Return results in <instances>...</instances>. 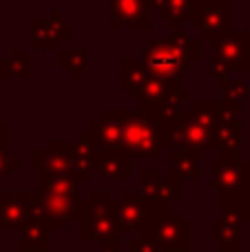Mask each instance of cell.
<instances>
[{
  "label": "cell",
  "instance_id": "obj_28",
  "mask_svg": "<svg viewBox=\"0 0 250 252\" xmlns=\"http://www.w3.org/2000/svg\"><path fill=\"white\" fill-rule=\"evenodd\" d=\"M149 71H146L144 62L142 60H126L124 58L120 62V89L126 93H133L146 82L149 78Z\"/></svg>",
  "mask_w": 250,
  "mask_h": 252
},
{
  "label": "cell",
  "instance_id": "obj_6",
  "mask_svg": "<svg viewBox=\"0 0 250 252\" xmlns=\"http://www.w3.org/2000/svg\"><path fill=\"white\" fill-rule=\"evenodd\" d=\"M211 190L242 192L250 190V161L248 159H224L217 157L211 161Z\"/></svg>",
  "mask_w": 250,
  "mask_h": 252
},
{
  "label": "cell",
  "instance_id": "obj_7",
  "mask_svg": "<svg viewBox=\"0 0 250 252\" xmlns=\"http://www.w3.org/2000/svg\"><path fill=\"white\" fill-rule=\"evenodd\" d=\"M29 168L38 175H73L69 139H51L47 148L29 153Z\"/></svg>",
  "mask_w": 250,
  "mask_h": 252
},
{
  "label": "cell",
  "instance_id": "obj_18",
  "mask_svg": "<svg viewBox=\"0 0 250 252\" xmlns=\"http://www.w3.org/2000/svg\"><path fill=\"white\" fill-rule=\"evenodd\" d=\"M95 173H100L104 182H126L131 177V157L124 151L100 153Z\"/></svg>",
  "mask_w": 250,
  "mask_h": 252
},
{
  "label": "cell",
  "instance_id": "obj_12",
  "mask_svg": "<svg viewBox=\"0 0 250 252\" xmlns=\"http://www.w3.org/2000/svg\"><path fill=\"white\" fill-rule=\"evenodd\" d=\"M182 89L184 87H182L180 80H162V78H155V75H149L146 82L137 91L128 93V97L140 102V109L144 111V109H151V106H157L173 100L175 95L182 93Z\"/></svg>",
  "mask_w": 250,
  "mask_h": 252
},
{
  "label": "cell",
  "instance_id": "obj_34",
  "mask_svg": "<svg viewBox=\"0 0 250 252\" xmlns=\"http://www.w3.org/2000/svg\"><path fill=\"white\" fill-rule=\"evenodd\" d=\"M9 144H11V126L0 115V151H9Z\"/></svg>",
  "mask_w": 250,
  "mask_h": 252
},
{
  "label": "cell",
  "instance_id": "obj_21",
  "mask_svg": "<svg viewBox=\"0 0 250 252\" xmlns=\"http://www.w3.org/2000/svg\"><path fill=\"white\" fill-rule=\"evenodd\" d=\"M29 49L31 51H56L60 49V38L53 31L47 18H31L29 20Z\"/></svg>",
  "mask_w": 250,
  "mask_h": 252
},
{
  "label": "cell",
  "instance_id": "obj_36",
  "mask_svg": "<svg viewBox=\"0 0 250 252\" xmlns=\"http://www.w3.org/2000/svg\"><path fill=\"white\" fill-rule=\"evenodd\" d=\"M157 250L159 248H155V246L146 239H135L128 244V252H157Z\"/></svg>",
  "mask_w": 250,
  "mask_h": 252
},
{
  "label": "cell",
  "instance_id": "obj_4",
  "mask_svg": "<svg viewBox=\"0 0 250 252\" xmlns=\"http://www.w3.org/2000/svg\"><path fill=\"white\" fill-rule=\"evenodd\" d=\"M230 0H211V2H193L188 25L195 38L215 40L230 29Z\"/></svg>",
  "mask_w": 250,
  "mask_h": 252
},
{
  "label": "cell",
  "instance_id": "obj_37",
  "mask_svg": "<svg viewBox=\"0 0 250 252\" xmlns=\"http://www.w3.org/2000/svg\"><path fill=\"white\" fill-rule=\"evenodd\" d=\"M93 252H122V246H120V239L109 241V244H100V248Z\"/></svg>",
  "mask_w": 250,
  "mask_h": 252
},
{
  "label": "cell",
  "instance_id": "obj_29",
  "mask_svg": "<svg viewBox=\"0 0 250 252\" xmlns=\"http://www.w3.org/2000/svg\"><path fill=\"white\" fill-rule=\"evenodd\" d=\"M193 0H164V9L159 13V20H166L171 31H180L182 22L188 20Z\"/></svg>",
  "mask_w": 250,
  "mask_h": 252
},
{
  "label": "cell",
  "instance_id": "obj_19",
  "mask_svg": "<svg viewBox=\"0 0 250 252\" xmlns=\"http://www.w3.org/2000/svg\"><path fill=\"white\" fill-rule=\"evenodd\" d=\"M211 239L219 246V250L242 248V223L219 215L211 221Z\"/></svg>",
  "mask_w": 250,
  "mask_h": 252
},
{
  "label": "cell",
  "instance_id": "obj_9",
  "mask_svg": "<svg viewBox=\"0 0 250 252\" xmlns=\"http://www.w3.org/2000/svg\"><path fill=\"white\" fill-rule=\"evenodd\" d=\"M100 153L122 151V109H102L100 118L87 126Z\"/></svg>",
  "mask_w": 250,
  "mask_h": 252
},
{
  "label": "cell",
  "instance_id": "obj_16",
  "mask_svg": "<svg viewBox=\"0 0 250 252\" xmlns=\"http://www.w3.org/2000/svg\"><path fill=\"white\" fill-rule=\"evenodd\" d=\"M27 223V206L22 190H0V230H22Z\"/></svg>",
  "mask_w": 250,
  "mask_h": 252
},
{
  "label": "cell",
  "instance_id": "obj_23",
  "mask_svg": "<svg viewBox=\"0 0 250 252\" xmlns=\"http://www.w3.org/2000/svg\"><path fill=\"white\" fill-rule=\"evenodd\" d=\"M31 75V51L13 49L4 60H0V80H29Z\"/></svg>",
  "mask_w": 250,
  "mask_h": 252
},
{
  "label": "cell",
  "instance_id": "obj_25",
  "mask_svg": "<svg viewBox=\"0 0 250 252\" xmlns=\"http://www.w3.org/2000/svg\"><path fill=\"white\" fill-rule=\"evenodd\" d=\"M184 102H193V93H190V89H182V93L175 95L173 100L164 102V104H157V106H151V109H144V111H140V113H144L151 122L159 126V124L171 122V120L182 111V104H184Z\"/></svg>",
  "mask_w": 250,
  "mask_h": 252
},
{
  "label": "cell",
  "instance_id": "obj_15",
  "mask_svg": "<svg viewBox=\"0 0 250 252\" xmlns=\"http://www.w3.org/2000/svg\"><path fill=\"white\" fill-rule=\"evenodd\" d=\"M188 120L190 111L182 109L171 122L159 124V146L164 153H175V151H190L188 146Z\"/></svg>",
  "mask_w": 250,
  "mask_h": 252
},
{
  "label": "cell",
  "instance_id": "obj_3",
  "mask_svg": "<svg viewBox=\"0 0 250 252\" xmlns=\"http://www.w3.org/2000/svg\"><path fill=\"white\" fill-rule=\"evenodd\" d=\"M142 62L146 71L162 80H180V75L188 69V58L182 53L168 38H153L149 47L142 49Z\"/></svg>",
  "mask_w": 250,
  "mask_h": 252
},
{
  "label": "cell",
  "instance_id": "obj_13",
  "mask_svg": "<svg viewBox=\"0 0 250 252\" xmlns=\"http://www.w3.org/2000/svg\"><path fill=\"white\" fill-rule=\"evenodd\" d=\"M47 217L49 230L66 232L75 221V210H78L80 199L75 197H56V195H40Z\"/></svg>",
  "mask_w": 250,
  "mask_h": 252
},
{
  "label": "cell",
  "instance_id": "obj_17",
  "mask_svg": "<svg viewBox=\"0 0 250 252\" xmlns=\"http://www.w3.org/2000/svg\"><path fill=\"white\" fill-rule=\"evenodd\" d=\"M80 241H91V244H109L120 239V230L115 217H91L80 219Z\"/></svg>",
  "mask_w": 250,
  "mask_h": 252
},
{
  "label": "cell",
  "instance_id": "obj_33",
  "mask_svg": "<svg viewBox=\"0 0 250 252\" xmlns=\"http://www.w3.org/2000/svg\"><path fill=\"white\" fill-rule=\"evenodd\" d=\"M18 168H20V161L11 159V157H9V151H0V184H2L11 173H16Z\"/></svg>",
  "mask_w": 250,
  "mask_h": 252
},
{
  "label": "cell",
  "instance_id": "obj_8",
  "mask_svg": "<svg viewBox=\"0 0 250 252\" xmlns=\"http://www.w3.org/2000/svg\"><path fill=\"white\" fill-rule=\"evenodd\" d=\"M151 9L149 0H109V25L118 29H151Z\"/></svg>",
  "mask_w": 250,
  "mask_h": 252
},
{
  "label": "cell",
  "instance_id": "obj_24",
  "mask_svg": "<svg viewBox=\"0 0 250 252\" xmlns=\"http://www.w3.org/2000/svg\"><path fill=\"white\" fill-rule=\"evenodd\" d=\"M219 208L224 217H230L239 223L250 221V190L219 195Z\"/></svg>",
  "mask_w": 250,
  "mask_h": 252
},
{
  "label": "cell",
  "instance_id": "obj_40",
  "mask_svg": "<svg viewBox=\"0 0 250 252\" xmlns=\"http://www.w3.org/2000/svg\"><path fill=\"white\" fill-rule=\"evenodd\" d=\"M193 2H211V0H193Z\"/></svg>",
  "mask_w": 250,
  "mask_h": 252
},
{
  "label": "cell",
  "instance_id": "obj_2",
  "mask_svg": "<svg viewBox=\"0 0 250 252\" xmlns=\"http://www.w3.org/2000/svg\"><path fill=\"white\" fill-rule=\"evenodd\" d=\"M122 151L128 157H146L151 161H159V130L144 113L122 109Z\"/></svg>",
  "mask_w": 250,
  "mask_h": 252
},
{
  "label": "cell",
  "instance_id": "obj_35",
  "mask_svg": "<svg viewBox=\"0 0 250 252\" xmlns=\"http://www.w3.org/2000/svg\"><path fill=\"white\" fill-rule=\"evenodd\" d=\"M211 75H215L217 80H221V82H224V80L230 78V69L224 64V62H219V60H215V58H213V60H211Z\"/></svg>",
  "mask_w": 250,
  "mask_h": 252
},
{
  "label": "cell",
  "instance_id": "obj_5",
  "mask_svg": "<svg viewBox=\"0 0 250 252\" xmlns=\"http://www.w3.org/2000/svg\"><path fill=\"white\" fill-rule=\"evenodd\" d=\"M213 58L224 62L230 71L250 69V29H228L211 40Z\"/></svg>",
  "mask_w": 250,
  "mask_h": 252
},
{
  "label": "cell",
  "instance_id": "obj_27",
  "mask_svg": "<svg viewBox=\"0 0 250 252\" xmlns=\"http://www.w3.org/2000/svg\"><path fill=\"white\" fill-rule=\"evenodd\" d=\"M173 164V173L177 175L180 179H188V182H199L202 173H199V159L202 155L193 151H175L168 153Z\"/></svg>",
  "mask_w": 250,
  "mask_h": 252
},
{
  "label": "cell",
  "instance_id": "obj_41",
  "mask_svg": "<svg viewBox=\"0 0 250 252\" xmlns=\"http://www.w3.org/2000/svg\"><path fill=\"white\" fill-rule=\"evenodd\" d=\"M157 252H166V250H157Z\"/></svg>",
  "mask_w": 250,
  "mask_h": 252
},
{
  "label": "cell",
  "instance_id": "obj_20",
  "mask_svg": "<svg viewBox=\"0 0 250 252\" xmlns=\"http://www.w3.org/2000/svg\"><path fill=\"white\" fill-rule=\"evenodd\" d=\"M38 195L80 199V182L75 175H38Z\"/></svg>",
  "mask_w": 250,
  "mask_h": 252
},
{
  "label": "cell",
  "instance_id": "obj_22",
  "mask_svg": "<svg viewBox=\"0 0 250 252\" xmlns=\"http://www.w3.org/2000/svg\"><path fill=\"white\" fill-rule=\"evenodd\" d=\"M51 230L47 223L40 221H27L25 228L20 230V241L18 248L22 252H47L51 246Z\"/></svg>",
  "mask_w": 250,
  "mask_h": 252
},
{
  "label": "cell",
  "instance_id": "obj_39",
  "mask_svg": "<svg viewBox=\"0 0 250 252\" xmlns=\"http://www.w3.org/2000/svg\"><path fill=\"white\" fill-rule=\"evenodd\" d=\"M213 252H248V250H244V248H237V250H219V248H217V250H213Z\"/></svg>",
  "mask_w": 250,
  "mask_h": 252
},
{
  "label": "cell",
  "instance_id": "obj_38",
  "mask_svg": "<svg viewBox=\"0 0 250 252\" xmlns=\"http://www.w3.org/2000/svg\"><path fill=\"white\" fill-rule=\"evenodd\" d=\"M149 9H155V11L162 13V9H164V0H149Z\"/></svg>",
  "mask_w": 250,
  "mask_h": 252
},
{
  "label": "cell",
  "instance_id": "obj_32",
  "mask_svg": "<svg viewBox=\"0 0 250 252\" xmlns=\"http://www.w3.org/2000/svg\"><path fill=\"white\" fill-rule=\"evenodd\" d=\"M47 20L51 22L53 31H56L58 38H60V42H64V40L71 38L69 25L64 22V18H62V13H60V9H51V11H49V16H47Z\"/></svg>",
  "mask_w": 250,
  "mask_h": 252
},
{
  "label": "cell",
  "instance_id": "obj_26",
  "mask_svg": "<svg viewBox=\"0 0 250 252\" xmlns=\"http://www.w3.org/2000/svg\"><path fill=\"white\" fill-rule=\"evenodd\" d=\"M58 66L69 75L71 82H78L89 69V53L84 49H62L58 51Z\"/></svg>",
  "mask_w": 250,
  "mask_h": 252
},
{
  "label": "cell",
  "instance_id": "obj_31",
  "mask_svg": "<svg viewBox=\"0 0 250 252\" xmlns=\"http://www.w3.org/2000/svg\"><path fill=\"white\" fill-rule=\"evenodd\" d=\"M221 93H224V100H230V102H237L242 104L244 100L250 97V82L246 80H239V78H233V80H224L221 82Z\"/></svg>",
  "mask_w": 250,
  "mask_h": 252
},
{
  "label": "cell",
  "instance_id": "obj_1",
  "mask_svg": "<svg viewBox=\"0 0 250 252\" xmlns=\"http://www.w3.org/2000/svg\"><path fill=\"white\" fill-rule=\"evenodd\" d=\"M140 239H146L159 250L188 252L193 246V223L168 204L146 201V219L140 228Z\"/></svg>",
  "mask_w": 250,
  "mask_h": 252
},
{
  "label": "cell",
  "instance_id": "obj_10",
  "mask_svg": "<svg viewBox=\"0 0 250 252\" xmlns=\"http://www.w3.org/2000/svg\"><path fill=\"white\" fill-rule=\"evenodd\" d=\"M144 201H159L168 204L182 199V179L171 170L168 177H162L157 170H142L140 173V190Z\"/></svg>",
  "mask_w": 250,
  "mask_h": 252
},
{
  "label": "cell",
  "instance_id": "obj_30",
  "mask_svg": "<svg viewBox=\"0 0 250 252\" xmlns=\"http://www.w3.org/2000/svg\"><path fill=\"white\" fill-rule=\"evenodd\" d=\"M168 40H171L177 49H182V53L188 58V62H199L202 60V40L195 38L190 31H184V29L171 31Z\"/></svg>",
  "mask_w": 250,
  "mask_h": 252
},
{
  "label": "cell",
  "instance_id": "obj_42",
  "mask_svg": "<svg viewBox=\"0 0 250 252\" xmlns=\"http://www.w3.org/2000/svg\"><path fill=\"white\" fill-rule=\"evenodd\" d=\"M230 2H233V0H230Z\"/></svg>",
  "mask_w": 250,
  "mask_h": 252
},
{
  "label": "cell",
  "instance_id": "obj_11",
  "mask_svg": "<svg viewBox=\"0 0 250 252\" xmlns=\"http://www.w3.org/2000/svg\"><path fill=\"white\" fill-rule=\"evenodd\" d=\"M146 219V201L137 190H122L115 199V223L120 235L135 232L144 226Z\"/></svg>",
  "mask_w": 250,
  "mask_h": 252
},
{
  "label": "cell",
  "instance_id": "obj_14",
  "mask_svg": "<svg viewBox=\"0 0 250 252\" xmlns=\"http://www.w3.org/2000/svg\"><path fill=\"white\" fill-rule=\"evenodd\" d=\"M71 157H73V175L78 182H87L91 179V173H95L97 157L100 151L93 144L91 135L87 128H82L78 133V137L71 142Z\"/></svg>",
  "mask_w": 250,
  "mask_h": 252
}]
</instances>
